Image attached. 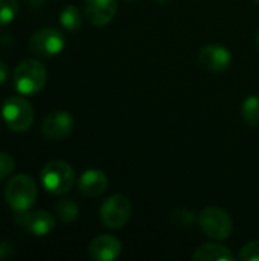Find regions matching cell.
I'll use <instances>...</instances> for the list:
<instances>
[{"instance_id":"cell-17","label":"cell","mask_w":259,"mask_h":261,"mask_svg":"<svg viewBox=\"0 0 259 261\" xmlns=\"http://www.w3.org/2000/svg\"><path fill=\"white\" fill-rule=\"evenodd\" d=\"M55 213L58 219L64 223H70L78 217L79 208L72 199H63L55 205Z\"/></svg>"},{"instance_id":"cell-25","label":"cell","mask_w":259,"mask_h":261,"mask_svg":"<svg viewBox=\"0 0 259 261\" xmlns=\"http://www.w3.org/2000/svg\"><path fill=\"white\" fill-rule=\"evenodd\" d=\"M256 46H258V49H259V29H258V32H256Z\"/></svg>"},{"instance_id":"cell-16","label":"cell","mask_w":259,"mask_h":261,"mask_svg":"<svg viewBox=\"0 0 259 261\" xmlns=\"http://www.w3.org/2000/svg\"><path fill=\"white\" fill-rule=\"evenodd\" d=\"M60 23L64 29H67L69 32H75L79 29L81 23H82V15L81 11L75 6V5H67L61 14H60Z\"/></svg>"},{"instance_id":"cell-26","label":"cell","mask_w":259,"mask_h":261,"mask_svg":"<svg viewBox=\"0 0 259 261\" xmlns=\"http://www.w3.org/2000/svg\"><path fill=\"white\" fill-rule=\"evenodd\" d=\"M156 2H159V3H165V2H169V0H156Z\"/></svg>"},{"instance_id":"cell-7","label":"cell","mask_w":259,"mask_h":261,"mask_svg":"<svg viewBox=\"0 0 259 261\" xmlns=\"http://www.w3.org/2000/svg\"><path fill=\"white\" fill-rule=\"evenodd\" d=\"M29 49L38 57H55L64 49V35L55 28H41L29 38Z\"/></svg>"},{"instance_id":"cell-12","label":"cell","mask_w":259,"mask_h":261,"mask_svg":"<svg viewBox=\"0 0 259 261\" xmlns=\"http://www.w3.org/2000/svg\"><path fill=\"white\" fill-rule=\"evenodd\" d=\"M122 252L121 242L113 236H98L95 237L87 249V254L95 261H113Z\"/></svg>"},{"instance_id":"cell-3","label":"cell","mask_w":259,"mask_h":261,"mask_svg":"<svg viewBox=\"0 0 259 261\" xmlns=\"http://www.w3.org/2000/svg\"><path fill=\"white\" fill-rule=\"evenodd\" d=\"M41 184L50 194H66L75 184V171L64 161H50L41 170Z\"/></svg>"},{"instance_id":"cell-6","label":"cell","mask_w":259,"mask_h":261,"mask_svg":"<svg viewBox=\"0 0 259 261\" xmlns=\"http://www.w3.org/2000/svg\"><path fill=\"white\" fill-rule=\"evenodd\" d=\"M131 216V203L125 196L114 194L104 200L99 210L101 222L108 229H119L125 226Z\"/></svg>"},{"instance_id":"cell-27","label":"cell","mask_w":259,"mask_h":261,"mask_svg":"<svg viewBox=\"0 0 259 261\" xmlns=\"http://www.w3.org/2000/svg\"><path fill=\"white\" fill-rule=\"evenodd\" d=\"M127 2H136V0H127Z\"/></svg>"},{"instance_id":"cell-20","label":"cell","mask_w":259,"mask_h":261,"mask_svg":"<svg viewBox=\"0 0 259 261\" xmlns=\"http://www.w3.org/2000/svg\"><path fill=\"white\" fill-rule=\"evenodd\" d=\"M241 261H259V240H253L247 243L241 252H240Z\"/></svg>"},{"instance_id":"cell-9","label":"cell","mask_w":259,"mask_h":261,"mask_svg":"<svg viewBox=\"0 0 259 261\" xmlns=\"http://www.w3.org/2000/svg\"><path fill=\"white\" fill-rule=\"evenodd\" d=\"M73 124L75 122H73V118L70 113L58 110V112L49 113L44 118L43 125H41V132L50 141H61L72 133Z\"/></svg>"},{"instance_id":"cell-21","label":"cell","mask_w":259,"mask_h":261,"mask_svg":"<svg viewBox=\"0 0 259 261\" xmlns=\"http://www.w3.org/2000/svg\"><path fill=\"white\" fill-rule=\"evenodd\" d=\"M14 168H15V164H14L12 156H9L8 153H0V180L11 176Z\"/></svg>"},{"instance_id":"cell-22","label":"cell","mask_w":259,"mask_h":261,"mask_svg":"<svg viewBox=\"0 0 259 261\" xmlns=\"http://www.w3.org/2000/svg\"><path fill=\"white\" fill-rule=\"evenodd\" d=\"M12 255H14V246L8 242H2L0 243V260L11 258Z\"/></svg>"},{"instance_id":"cell-24","label":"cell","mask_w":259,"mask_h":261,"mask_svg":"<svg viewBox=\"0 0 259 261\" xmlns=\"http://www.w3.org/2000/svg\"><path fill=\"white\" fill-rule=\"evenodd\" d=\"M31 6H41L46 0H26Z\"/></svg>"},{"instance_id":"cell-1","label":"cell","mask_w":259,"mask_h":261,"mask_svg":"<svg viewBox=\"0 0 259 261\" xmlns=\"http://www.w3.org/2000/svg\"><path fill=\"white\" fill-rule=\"evenodd\" d=\"M14 87L20 95H35L46 86L47 70L41 61L26 58L14 70Z\"/></svg>"},{"instance_id":"cell-28","label":"cell","mask_w":259,"mask_h":261,"mask_svg":"<svg viewBox=\"0 0 259 261\" xmlns=\"http://www.w3.org/2000/svg\"><path fill=\"white\" fill-rule=\"evenodd\" d=\"M255 2H258V3H259V0H255Z\"/></svg>"},{"instance_id":"cell-2","label":"cell","mask_w":259,"mask_h":261,"mask_svg":"<svg viewBox=\"0 0 259 261\" xmlns=\"http://www.w3.org/2000/svg\"><path fill=\"white\" fill-rule=\"evenodd\" d=\"M5 199L15 213L31 210L37 200V185L34 179L27 174L11 177L5 190Z\"/></svg>"},{"instance_id":"cell-5","label":"cell","mask_w":259,"mask_h":261,"mask_svg":"<svg viewBox=\"0 0 259 261\" xmlns=\"http://www.w3.org/2000/svg\"><path fill=\"white\" fill-rule=\"evenodd\" d=\"M2 115L8 127L14 132H26L34 122V109L21 96H9L5 99Z\"/></svg>"},{"instance_id":"cell-18","label":"cell","mask_w":259,"mask_h":261,"mask_svg":"<svg viewBox=\"0 0 259 261\" xmlns=\"http://www.w3.org/2000/svg\"><path fill=\"white\" fill-rule=\"evenodd\" d=\"M18 12L17 0H0V24H9Z\"/></svg>"},{"instance_id":"cell-13","label":"cell","mask_w":259,"mask_h":261,"mask_svg":"<svg viewBox=\"0 0 259 261\" xmlns=\"http://www.w3.org/2000/svg\"><path fill=\"white\" fill-rule=\"evenodd\" d=\"M107 185H108V179L105 173L101 170H95V168L84 171L78 180L79 193L89 199H96L102 196L107 190Z\"/></svg>"},{"instance_id":"cell-14","label":"cell","mask_w":259,"mask_h":261,"mask_svg":"<svg viewBox=\"0 0 259 261\" xmlns=\"http://www.w3.org/2000/svg\"><path fill=\"white\" fill-rule=\"evenodd\" d=\"M192 260L195 261H232L234 254L221 245L206 243L197 248L192 254Z\"/></svg>"},{"instance_id":"cell-11","label":"cell","mask_w":259,"mask_h":261,"mask_svg":"<svg viewBox=\"0 0 259 261\" xmlns=\"http://www.w3.org/2000/svg\"><path fill=\"white\" fill-rule=\"evenodd\" d=\"M118 11L116 0H84V17L93 26H105Z\"/></svg>"},{"instance_id":"cell-8","label":"cell","mask_w":259,"mask_h":261,"mask_svg":"<svg viewBox=\"0 0 259 261\" xmlns=\"http://www.w3.org/2000/svg\"><path fill=\"white\" fill-rule=\"evenodd\" d=\"M15 223L34 236H47L55 228V217L47 211H21L15 216Z\"/></svg>"},{"instance_id":"cell-15","label":"cell","mask_w":259,"mask_h":261,"mask_svg":"<svg viewBox=\"0 0 259 261\" xmlns=\"http://www.w3.org/2000/svg\"><path fill=\"white\" fill-rule=\"evenodd\" d=\"M243 121L250 127H259V96L250 95L244 99L241 106Z\"/></svg>"},{"instance_id":"cell-10","label":"cell","mask_w":259,"mask_h":261,"mask_svg":"<svg viewBox=\"0 0 259 261\" xmlns=\"http://www.w3.org/2000/svg\"><path fill=\"white\" fill-rule=\"evenodd\" d=\"M198 61L200 64L214 73H220L229 69L232 63V55L231 52L220 44H206L202 47L198 54Z\"/></svg>"},{"instance_id":"cell-23","label":"cell","mask_w":259,"mask_h":261,"mask_svg":"<svg viewBox=\"0 0 259 261\" xmlns=\"http://www.w3.org/2000/svg\"><path fill=\"white\" fill-rule=\"evenodd\" d=\"M8 73H9V70H8V66H6V63L0 60V84L6 81V78H8Z\"/></svg>"},{"instance_id":"cell-4","label":"cell","mask_w":259,"mask_h":261,"mask_svg":"<svg viewBox=\"0 0 259 261\" xmlns=\"http://www.w3.org/2000/svg\"><path fill=\"white\" fill-rule=\"evenodd\" d=\"M198 226L202 232L214 240H226L234 229L231 216L218 206H208L198 214Z\"/></svg>"},{"instance_id":"cell-19","label":"cell","mask_w":259,"mask_h":261,"mask_svg":"<svg viewBox=\"0 0 259 261\" xmlns=\"http://www.w3.org/2000/svg\"><path fill=\"white\" fill-rule=\"evenodd\" d=\"M171 220L179 228H189L195 222V216L192 211L185 208H177L171 213Z\"/></svg>"}]
</instances>
